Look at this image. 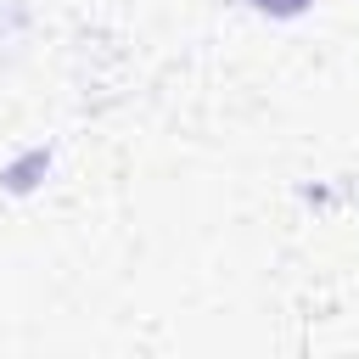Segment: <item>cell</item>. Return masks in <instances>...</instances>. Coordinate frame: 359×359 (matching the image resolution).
Returning <instances> with one entry per match:
<instances>
[{
	"label": "cell",
	"instance_id": "6da1fadb",
	"mask_svg": "<svg viewBox=\"0 0 359 359\" xmlns=\"http://www.w3.org/2000/svg\"><path fill=\"white\" fill-rule=\"evenodd\" d=\"M252 6H258V11H269V17H297L309 0H252Z\"/></svg>",
	"mask_w": 359,
	"mask_h": 359
}]
</instances>
